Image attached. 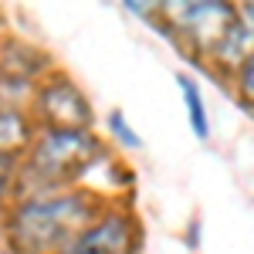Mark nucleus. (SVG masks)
Masks as SVG:
<instances>
[{"label":"nucleus","instance_id":"8","mask_svg":"<svg viewBox=\"0 0 254 254\" xmlns=\"http://www.w3.org/2000/svg\"><path fill=\"white\" fill-rule=\"evenodd\" d=\"M112 129H116L119 136H122V142H132V146H139V136L132 132V129H126V122H122V116H112Z\"/></svg>","mask_w":254,"mask_h":254},{"label":"nucleus","instance_id":"3","mask_svg":"<svg viewBox=\"0 0 254 254\" xmlns=\"http://www.w3.org/2000/svg\"><path fill=\"white\" fill-rule=\"evenodd\" d=\"M98 156V142L88 132H48L34 149V170L44 180H71Z\"/></svg>","mask_w":254,"mask_h":254},{"label":"nucleus","instance_id":"7","mask_svg":"<svg viewBox=\"0 0 254 254\" xmlns=\"http://www.w3.org/2000/svg\"><path fill=\"white\" fill-rule=\"evenodd\" d=\"M180 88H183V98H187V109H190L196 136H207V112H203V98L196 92V81L187 78V75H180Z\"/></svg>","mask_w":254,"mask_h":254},{"label":"nucleus","instance_id":"1","mask_svg":"<svg viewBox=\"0 0 254 254\" xmlns=\"http://www.w3.org/2000/svg\"><path fill=\"white\" fill-rule=\"evenodd\" d=\"M85 220H88V203L78 196L51 200V203H31L14 220V237L24 251H34V254L51 251L61 241H68Z\"/></svg>","mask_w":254,"mask_h":254},{"label":"nucleus","instance_id":"6","mask_svg":"<svg viewBox=\"0 0 254 254\" xmlns=\"http://www.w3.org/2000/svg\"><path fill=\"white\" fill-rule=\"evenodd\" d=\"M27 139V126L24 119L14 112H0V156H14Z\"/></svg>","mask_w":254,"mask_h":254},{"label":"nucleus","instance_id":"4","mask_svg":"<svg viewBox=\"0 0 254 254\" xmlns=\"http://www.w3.org/2000/svg\"><path fill=\"white\" fill-rule=\"evenodd\" d=\"M44 119L55 126V132H85V126L92 122V109L75 85L58 81L41 95Z\"/></svg>","mask_w":254,"mask_h":254},{"label":"nucleus","instance_id":"5","mask_svg":"<svg viewBox=\"0 0 254 254\" xmlns=\"http://www.w3.org/2000/svg\"><path fill=\"white\" fill-rule=\"evenodd\" d=\"M78 244L88 248V251H98V254H119V251L129 248V227H126L122 217H109L98 227H92Z\"/></svg>","mask_w":254,"mask_h":254},{"label":"nucleus","instance_id":"9","mask_svg":"<svg viewBox=\"0 0 254 254\" xmlns=\"http://www.w3.org/2000/svg\"><path fill=\"white\" fill-rule=\"evenodd\" d=\"M71 254H98V251H88V248H81V244H78V248H75Z\"/></svg>","mask_w":254,"mask_h":254},{"label":"nucleus","instance_id":"2","mask_svg":"<svg viewBox=\"0 0 254 254\" xmlns=\"http://www.w3.org/2000/svg\"><path fill=\"white\" fill-rule=\"evenodd\" d=\"M170 14L217 58L237 61L241 48H248V27H241L234 10L224 3H187V7H170Z\"/></svg>","mask_w":254,"mask_h":254}]
</instances>
